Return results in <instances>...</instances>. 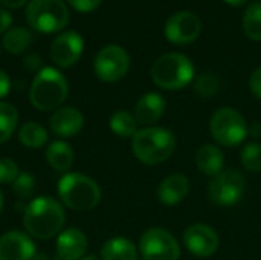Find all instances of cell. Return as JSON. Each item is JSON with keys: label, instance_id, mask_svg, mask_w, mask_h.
Listing matches in <instances>:
<instances>
[{"label": "cell", "instance_id": "6da1fadb", "mask_svg": "<svg viewBox=\"0 0 261 260\" xmlns=\"http://www.w3.org/2000/svg\"><path fill=\"white\" fill-rule=\"evenodd\" d=\"M66 213L63 204L50 196L32 199L23 211V225L31 238L46 241L63 231Z\"/></svg>", "mask_w": 261, "mask_h": 260}, {"label": "cell", "instance_id": "7a4b0ae2", "mask_svg": "<svg viewBox=\"0 0 261 260\" xmlns=\"http://www.w3.org/2000/svg\"><path fill=\"white\" fill-rule=\"evenodd\" d=\"M135 156L147 166H158L170 159L176 150V135L165 127H144L132 138Z\"/></svg>", "mask_w": 261, "mask_h": 260}, {"label": "cell", "instance_id": "3957f363", "mask_svg": "<svg viewBox=\"0 0 261 260\" xmlns=\"http://www.w3.org/2000/svg\"><path fill=\"white\" fill-rule=\"evenodd\" d=\"M69 93L66 77L55 67H43L35 74L31 89L29 101L40 112H50L60 109Z\"/></svg>", "mask_w": 261, "mask_h": 260}, {"label": "cell", "instance_id": "277c9868", "mask_svg": "<svg viewBox=\"0 0 261 260\" xmlns=\"http://www.w3.org/2000/svg\"><path fill=\"white\" fill-rule=\"evenodd\" d=\"M61 204L75 211H90L101 201V188L96 181L83 173H64L58 181Z\"/></svg>", "mask_w": 261, "mask_h": 260}, {"label": "cell", "instance_id": "5b68a950", "mask_svg": "<svg viewBox=\"0 0 261 260\" xmlns=\"http://www.w3.org/2000/svg\"><path fill=\"white\" fill-rule=\"evenodd\" d=\"M193 61L180 52L161 55L151 66L153 83L164 90H180L194 80Z\"/></svg>", "mask_w": 261, "mask_h": 260}, {"label": "cell", "instance_id": "8992f818", "mask_svg": "<svg viewBox=\"0 0 261 260\" xmlns=\"http://www.w3.org/2000/svg\"><path fill=\"white\" fill-rule=\"evenodd\" d=\"M28 25L40 34H54L69 23V8L63 0H31L26 6Z\"/></svg>", "mask_w": 261, "mask_h": 260}, {"label": "cell", "instance_id": "52a82bcc", "mask_svg": "<svg viewBox=\"0 0 261 260\" xmlns=\"http://www.w3.org/2000/svg\"><path fill=\"white\" fill-rule=\"evenodd\" d=\"M210 132L220 146L237 147L246 139L249 126L237 109L220 107L211 116Z\"/></svg>", "mask_w": 261, "mask_h": 260}, {"label": "cell", "instance_id": "ba28073f", "mask_svg": "<svg viewBox=\"0 0 261 260\" xmlns=\"http://www.w3.org/2000/svg\"><path fill=\"white\" fill-rule=\"evenodd\" d=\"M246 192V178L237 170H223L208 184V196L219 207H232L242 201Z\"/></svg>", "mask_w": 261, "mask_h": 260}, {"label": "cell", "instance_id": "9c48e42d", "mask_svg": "<svg viewBox=\"0 0 261 260\" xmlns=\"http://www.w3.org/2000/svg\"><path fill=\"white\" fill-rule=\"evenodd\" d=\"M93 69L104 83H116L124 78L130 69V55L119 44H107L95 57Z\"/></svg>", "mask_w": 261, "mask_h": 260}, {"label": "cell", "instance_id": "30bf717a", "mask_svg": "<svg viewBox=\"0 0 261 260\" xmlns=\"http://www.w3.org/2000/svg\"><path fill=\"white\" fill-rule=\"evenodd\" d=\"M139 253L145 260H179L180 247L168 230L153 227L141 236Z\"/></svg>", "mask_w": 261, "mask_h": 260}, {"label": "cell", "instance_id": "8fae6325", "mask_svg": "<svg viewBox=\"0 0 261 260\" xmlns=\"http://www.w3.org/2000/svg\"><path fill=\"white\" fill-rule=\"evenodd\" d=\"M202 32V20L191 11H180L173 14L164 28L167 40L177 46H187L196 41Z\"/></svg>", "mask_w": 261, "mask_h": 260}, {"label": "cell", "instance_id": "7c38bea8", "mask_svg": "<svg viewBox=\"0 0 261 260\" xmlns=\"http://www.w3.org/2000/svg\"><path fill=\"white\" fill-rule=\"evenodd\" d=\"M184 244L193 256L205 259L217 251L220 239L213 227L206 224H193L184 233Z\"/></svg>", "mask_w": 261, "mask_h": 260}, {"label": "cell", "instance_id": "4fadbf2b", "mask_svg": "<svg viewBox=\"0 0 261 260\" xmlns=\"http://www.w3.org/2000/svg\"><path fill=\"white\" fill-rule=\"evenodd\" d=\"M84 51V40L76 31H66L55 37L50 46V58L58 67L73 66Z\"/></svg>", "mask_w": 261, "mask_h": 260}, {"label": "cell", "instance_id": "5bb4252c", "mask_svg": "<svg viewBox=\"0 0 261 260\" xmlns=\"http://www.w3.org/2000/svg\"><path fill=\"white\" fill-rule=\"evenodd\" d=\"M35 245L28 233L11 230L0 238V260H32Z\"/></svg>", "mask_w": 261, "mask_h": 260}, {"label": "cell", "instance_id": "9a60e30c", "mask_svg": "<svg viewBox=\"0 0 261 260\" xmlns=\"http://www.w3.org/2000/svg\"><path fill=\"white\" fill-rule=\"evenodd\" d=\"M89 241L80 228L63 230L57 238V254L61 260H81L86 256Z\"/></svg>", "mask_w": 261, "mask_h": 260}, {"label": "cell", "instance_id": "2e32d148", "mask_svg": "<svg viewBox=\"0 0 261 260\" xmlns=\"http://www.w3.org/2000/svg\"><path fill=\"white\" fill-rule=\"evenodd\" d=\"M50 130L60 138H72L84 127V116L75 107H60L50 116Z\"/></svg>", "mask_w": 261, "mask_h": 260}, {"label": "cell", "instance_id": "e0dca14e", "mask_svg": "<svg viewBox=\"0 0 261 260\" xmlns=\"http://www.w3.org/2000/svg\"><path fill=\"white\" fill-rule=\"evenodd\" d=\"M165 109H167V103L161 93L147 92L136 101L135 118H136L138 124L150 127L164 116Z\"/></svg>", "mask_w": 261, "mask_h": 260}, {"label": "cell", "instance_id": "ac0fdd59", "mask_svg": "<svg viewBox=\"0 0 261 260\" xmlns=\"http://www.w3.org/2000/svg\"><path fill=\"white\" fill-rule=\"evenodd\" d=\"M190 193V179L182 173L167 176L158 187V199L164 205H177Z\"/></svg>", "mask_w": 261, "mask_h": 260}, {"label": "cell", "instance_id": "d6986e66", "mask_svg": "<svg viewBox=\"0 0 261 260\" xmlns=\"http://www.w3.org/2000/svg\"><path fill=\"white\" fill-rule=\"evenodd\" d=\"M196 167L206 176H216L220 172H223L225 167V155L222 149H219L214 144H205L202 146L194 156Z\"/></svg>", "mask_w": 261, "mask_h": 260}, {"label": "cell", "instance_id": "ffe728a7", "mask_svg": "<svg viewBox=\"0 0 261 260\" xmlns=\"http://www.w3.org/2000/svg\"><path fill=\"white\" fill-rule=\"evenodd\" d=\"M101 260H138V248L127 238H112L101 248Z\"/></svg>", "mask_w": 261, "mask_h": 260}, {"label": "cell", "instance_id": "44dd1931", "mask_svg": "<svg viewBox=\"0 0 261 260\" xmlns=\"http://www.w3.org/2000/svg\"><path fill=\"white\" fill-rule=\"evenodd\" d=\"M75 153L66 141H54L46 149V161L57 172H67L73 164Z\"/></svg>", "mask_w": 261, "mask_h": 260}, {"label": "cell", "instance_id": "7402d4cb", "mask_svg": "<svg viewBox=\"0 0 261 260\" xmlns=\"http://www.w3.org/2000/svg\"><path fill=\"white\" fill-rule=\"evenodd\" d=\"M47 130L35 121H28L18 129V141L28 149H41L47 143Z\"/></svg>", "mask_w": 261, "mask_h": 260}, {"label": "cell", "instance_id": "603a6c76", "mask_svg": "<svg viewBox=\"0 0 261 260\" xmlns=\"http://www.w3.org/2000/svg\"><path fill=\"white\" fill-rule=\"evenodd\" d=\"M32 32L26 28H12L3 35V48L14 55L23 54L32 43Z\"/></svg>", "mask_w": 261, "mask_h": 260}, {"label": "cell", "instance_id": "cb8c5ba5", "mask_svg": "<svg viewBox=\"0 0 261 260\" xmlns=\"http://www.w3.org/2000/svg\"><path fill=\"white\" fill-rule=\"evenodd\" d=\"M110 130L121 138H133L138 129V121L135 115L127 110H116L109 121Z\"/></svg>", "mask_w": 261, "mask_h": 260}, {"label": "cell", "instance_id": "d4e9b609", "mask_svg": "<svg viewBox=\"0 0 261 260\" xmlns=\"http://www.w3.org/2000/svg\"><path fill=\"white\" fill-rule=\"evenodd\" d=\"M245 35L252 41H261V2H252L243 14Z\"/></svg>", "mask_w": 261, "mask_h": 260}, {"label": "cell", "instance_id": "484cf974", "mask_svg": "<svg viewBox=\"0 0 261 260\" xmlns=\"http://www.w3.org/2000/svg\"><path fill=\"white\" fill-rule=\"evenodd\" d=\"M18 124V112L9 104L0 101V144L6 143L15 132Z\"/></svg>", "mask_w": 261, "mask_h": 260}, {"label": "cell", "instance_id": "4316f807", "mask_svg": "<svg viewBox=\"0 0 261 260\" xmlns=\"http://www.w3.org/2000/svg\"><path fill=\"white\" fill-rule=\"evenodd\" d=\"M219 90H220V80L217 75H214L211 72L200 74L194 81V92L199 97L211 98V97L217 95Z\"/></svg>", "mask_w": 261, "mask_h": 260}, {"label": "cell", "instance_id": "83f0119b", "mask_svg": "<svg viewBox=\"0 0 261 260\" xmlns=\"http://www.w3.org/2000/svg\"><path fill=\"white\" fill-rule=\"evenodd\" d=\"M243 167L251 173H260L261 172V144L260 143H248L240 155Z\"/></svg>", "mask_w": 261, "mask_h": 260}, {"label": "cell", "instance_id": "f1b7e54d", "mask_svg": "<svg viewBox=\"0 0 261 260\" xmlns=\"http://www.w3.org/2000/svg\"><path fill=\"white\" fill-rule=\"evenodd\" d=\"M35 190V179L29 172H20L17 179L12 182V193L20 201L31 199Z\"/></svg>", "mask_w": 261, "mask_h": 260}, {"label": "cell", "instance_id": "f546056e", "mask_svg": "<svg viewBox=\"0 0 261 260\" xmlns=\"http://www.w3.org/2000/svg\"><path fill=\"white\" fill-rule=\"evenodd\" d=\"M20 175L18 166L11 158H0V184H12Z\"/></svg>", "mask_w": 261, "mask_h": 260}, {"label": "cell", "instance_id": "4dcf8cb0", "mask_svg": "<svg viewBox=\"0 0 261 260\" xmlns=\"http://www.w3.org/2000/svg\"><path fill=\"white\" fill-rule=\"evenodd\" d=\"M67 3L78 12H83V14H87V12H93L96 11L102 0H67Z\"/></svg>", "mask_w": 261, "mask_h": 260}, {"label": "cell", "instance_id": "1f68e13d", "mask_svg": "<svg viewBox=\"0 0 261 260\" xmlns=\"http://www.w3.org/2000/svg\"><path fill=\"white\" fill-rule=\"evenodd\" d=\"M23 64L24 67L29 70V72H40L43 69V60L38 54H29L24 57L23 60Z\"/></svg>", "mask_w": 261, "mask_h": 260}, {"label": "cell", "instance_id": "d6a6232c", "mask_svg": "<svg viewBox=\"0 0 261 260\" xmlns=\"http://www.w3.org/2000/svg\"><path fill=\"white\" fill-rule=\"evenodd\" d=\"M249 89H251V92L261 100V66L260 67H257L252 74H251V77H249Z\"/></svg>", "mask_w": 261, "mask_h": 260}, {"label": "cell", "instance_id": "836d02e7", "mask_svg": "<svg viewBox=\"0 0 261 260\" xmlns=\"http://www.w3.org/2000/svg\"><path fill=\"white\" fill-rule=\"evenodd\" d=\"M11 23H12V15L6 9L0 8V34L8 32L11 28Z\"/></svg>", "mask_w": 261, "mask_h": 260}, {"label": "cell", "instance_id": "e575fe53", "mask_svg": "<svg viewBox=\"0 0 261 260\" xmlns=\"http://www.w3.org/2000/svg\"><path fill=\"white\" fill-rule=\"evenodd\" d=\"M9 89H11L9 77L0 69V98H5L9 93Z\"/></svg>", "mask_w": 261, "mask_h": 260}, {"label": "cell", "instance_id": "d590c367", "mask_svg": "<svg viewBox=\"0 0 261 260\" xmlns=\"http://www.w3.org/2000/svg\"><path fill=\"white\" fill-rule=\"evenodd\" d=\"M0 3L6 8H11V9H18L21 8L23 5L28 3V0H0Z\"/></svg>", "mask_w": 261, "mask_h": 260}, {"label": "cell", "instance_id": "8d00e7d4", "mask_svg": "<svg viewBox=\"0 0 261 260\" xmlns=\"http://www.w3.org/2000/svg\"><path fill=\"white\" fill-rule=\"evenodd\" d=\"M248 135H251L254 139H261V123L255 121L249 126V132Z\"/></svg>", "mask_w": 261, "mask_h": 260}, {"label": "cell", "instance_id": "74e56055", "mask_svg": "<svg viewBox=\"0 0 261 260\" xmlns=\"http://www.w3.org/2000/svg\"><path fill=\"white\" fill-rule=\"evenodd\" d=\"M225 3L231 5V6H243L248 3V0H223Z\"/></svg>", "mask_w": 261, "mask_h": 260}, {"label": "cell", "instance_id": "f35d334b", "mask_svg": "<svg viewBox=\"0 0 261 260\" xmlns=\"http://www.w3.org/2000/svg\"><path fill=\"white\" fill-rule=\"evenodd\" d=\"M32 260H49V257L43 253H35V256L32 257Z\"/></svg>", "mask_w": 261, "mask_h": 260}, {"label": "cell", "instance_id": "ab89813d", "mask_svg": "<svg viewBox=\"0 0 261 260\" xmlns=\"http://www.w3.org/2000/svg\"><path fill=\"white\" fill-rule=\"evenodd\" d=\"M81 260H101L99 257H96L95 254H87V256H84Z\"/></svg>", "mask_w": 261, "mask_h": 260}, {"label": "cell", "instance_id": "60d3db41", "mask_svg": "<svg viewBox=\"0 0 261 260\" xmlns=\"http://www.w3.org/2000/svg\"><path fill=\"white\" fill-rule=\"evenodd\" d=\"M3 204H5V201H3V193H2V190H0V215H2V210H3Z\"/></svg>", "mask_w": 261, "mask_h": 260}]
</instances>
